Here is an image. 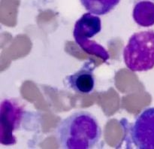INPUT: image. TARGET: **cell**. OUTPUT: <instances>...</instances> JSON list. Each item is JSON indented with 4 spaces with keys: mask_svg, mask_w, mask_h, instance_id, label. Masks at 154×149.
Segmentation results:
<instances>
[{
    "mask_svg": "<svg viewBox=\"0 0 154 149\" xmlns=\"http://www.w3.org/2000/svg\"><path fill=\"white\" fill-rule=\"evenodd\" d=\"M132 17L139 26H153L154 0H134Z\"/></svg>",
    "mask_w": 154,
    "mask_h": 149,
    "instance_id": "52a82bcc",
    "label": "cell"
},
{
    "mask_svg": "<svg viewBox=\"0 0 154 149\" xmlns=\"http://www.w3.org/2000/svg\"><path fill=\"white\" fill-rule=\"evenodd\" d=\"M38 116L28 111L17 99H5L2 101L0 108L1 140L3 145H13L17 143L15 132L33 131L38 128Z\"/></svg>",
    "mask_w": 154,
    "mask_h": 149,
    "instance_id": "7a4b0ae2",
    "label": "cell"
},
{
    "mask_svg": "<svg viewBox=\"0 0 154 149\" xmlns=\"http://www.w3.org/2000/svg\"><path fill=\"white\" fill-rule=\"evenodd\" d=\"M126 66L132 72H146L154 67V30L136 33L123 49Z\"/></svg>",
    "mask_w": 154,
    "mask_h": 149,
    "instance_id": "3957f363",
    "label": "cell"
},
{
    "mask_svg": "<svg viewBox=\"0 0 154 149\" xmlns=\"http://www.w3.org/2000/svg\"><path fill=\"white\" fill-rule=\"evenodd\" d=\"M130 137L138 149H154V107L144 109L132 124Z\"/></svg>",
    "mask_w": 154,
    "mask_h": 149,
    "instance_id": "5b68a950",
    "label": "cell"
},
{
    "mask_svg": "<svg viewBox=\"0 0 154 149\" xmlns=\"http://www.w3.org/2000/svg\"><path fill=\"white\" fill-rule=\"evenodd\" d=\"M102 30V20L98 15L92 13L83 14L75 24L73 36L77 45L88 54L94 55L107 62L110 55L104 47L92 38L99 34Z\"/></svg>",
    "mask_w": 154,
    "mask_h": 149,
    "instance_id": "277c9868",
    "label": "cell"
},
{
    "mask_svg": "<svg viewBox=\"0 0 154 149\" xmlns=\"http://www.w3.org/2000/svg\"><path fill=\"white\" fill-rule=\"evenodd\" d=\"M84 8L96 15H105L117 7L120 0H80Z\"/></svg>",
    "mask_w": 154,
    "mask_h": 149,
    "instance_id": "ba28073f",
    "label": "cell"
},
{
    "mask_svg": "<svg viewBox=\"0 0 154 149\" xmlns=\"http://www.w3.org/2000/svg\"><path fill=\"white\" fill-rule=\"evenodd\" d=\"M95 69L96 63L94 61L87 60L79 70L65 78V85L80 94H90L95 87Z\"/></svg>",
    "mask_w": 154,
    "mask_h": 149,
    "instance_id": "8992f818",
    "label": "cell"
},
{
    "mask_svg": "<svg viewBox=\"0 0 154 149\" xmlns=\"http://www.w3.org/2000/svg\"><path fill=\"white\" fill-rule=\"evenodd\" d=\"M96 117L87 111H78L63 119L57 128V139L64 149H90L102 137Z\"/></svg>",
    "mask_w": 154,
    "mask_h": 149,
    "instance_id": "6da1fadb",
    "label": "cell"
}]
</instances>
